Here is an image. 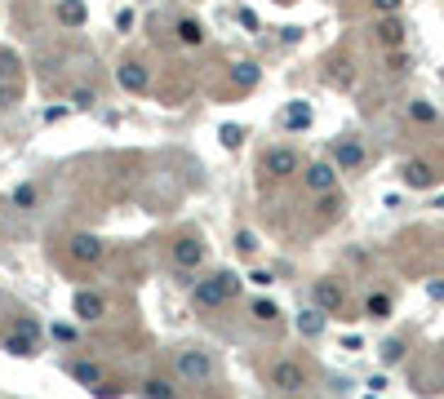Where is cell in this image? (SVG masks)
Instances as JSON below:
<instances>
[{"label": "cell", "instance_id": "obj_21", "mask_svg": "<svg viewBox=\"0 0 444 399\" xmlns=\"http://www.w3.org/2000/svg\"><path fill=\"white\" fill-rule=\"evenodd\" d=\"M365 311L373 315V320H387V315H391V297L387 293H373L369 302H365Z\"/></svg>", "mask_w": 444, "mask_h": 399}, {"label": "cell", "instance_id": "obj_19", "mask_svg": "<svg viewBox=\"0 0 444 399\" xmlns=\"http://www.w3.org/2000/svg\"><path fill=\"white\" fill-rule=\"evenodd\" d=\"M377 40H382V45H391V49H396V45L404 40V27H400L396 18H382V23H377Z\"/></svg>", "mask_w": 444, "mask_h": 399}, {"label": "cell", "instance_id": "obj_35", "mask_svg": "<svg viewBox=\"0 0 444 399\" xmlns=\"http://www.w3.org/2000/svg\"><path fill=\"white\" fill-rule=\"evenodd\" d=\"M436 209H444V195H440V200H436Z\"/></svg>", "mask_w": 444, "mask_h": 399}, {"label": "cell", "instance_id": "obj_36", "mask_svg": "<svg viewBox=\"0 0 444 399\" xmlns=\"http://www.w3.org/2000/svg\"><path fill=\"white\" fill-rule=\"evenodd\" d=\"M275 5H289V0H275Z\"/></svg>", "mask_w": 444, "mask_h": 399}, {"label": "cell", "instance_id": "obj_28", "mask_svg": "<svg viewBox=\"0 0 444 399\" xmlns=\"http://www.w3.org/2000/svg\"><path fill=\"white\" fill-rule=\"evenodd\" d=\"M93 103H98V98H93V89H76V93H72V107H76V111H89Z\"/></svg>", "mask_w": 444, "mask_h": 399}, {"label": "cell", "instance_id": "obj_4", "mask_svg": "<svg viewBox=\"0 0 444 399\" xmlns=\"http://www.w3.org/2000/svg\"><path fill=\"white\" fill-rule=\"evenodd\" d=\"M302 381H307V373H302L298 359H275L271 364V386L275 391H298Z\"/></svg>", "mask_w": 444, "mask_h": 399}, {"label": "cell", "instance_id": "obj_30", "mask_svg": "<svg viewBox=\"0 0 444 399\" xmlns=\"http://www.w3.org/2000/svg\"><path fill=\"white\" fill-rule=\"evenodd\" d=\"M236 244H240V253H254V248H258V236H254V231H240Z\"/></svg>", "mask_w": 444, "mask_h": 399}, {"label": "cell", "instance_id": "obj_18", "mask_svg": "<svg viewBox=\"0 0 444 399\" xmlns=\"http://www.w3.org/2000/svg\"><path fill=\"white\" fill-rule=\"evenodd\" d=\"M72 377L80 381V386H103V373H98V364H89V359H80V364H72Z\"/></svg>", "mask_w": 444, "mask_h": 399}, {"label": "cell", "instance_id": "obj_24", "mask_svg": "<svg viewBox=\"0 0 444 399\" xmlns=\"http://www.w3.org/2000/svg\"><path fill=\"white\" fill-rule=\"evenodd\" d=\"M9 76H18V54H13V49H0V80H9Z\"/></svg>", "mask_w": 444, "mask_h": 399}, {"label": "cell", "instance_id": "obj_31", "mask_svg": "<svg viewBox=\"0 0 444 399\" xmlns=\"http://www.w3.org/2000/svg\"><path fill=\"white\" fill-rule=\"evenodd\" d=\"M254 320H267V324H271V320H275V306H271V302H254Z\"/></svg>", "mask_w": 444, "mask_h": 399}, {"label": "cell", "instance_id": "obj_11", "mask_svg": "<svg viewBox=\"0 0 444 399\" xmlns=\"http://www.w3.org/2000/svg\"><path fill=\"white\" fill-rule=\"evenodd\" d=\"M72 311L80 315V320H103L107 302H103V297H98V293H85V289H80V293L72 297Z\"/></svg>", "mask_w": 444, "mask_h": 399}, {"label": "cell", "instance_id": "obj_1", "mask_svg": "<svg viewBox=\"0 0 444 399\" xmlns=\"http://www.w3.org/2000/svg\"><path fill=\"white\" fill-rule=\"evenodd\" d=\"M236 284H240V279H236L232 271H218V275H209V279H195L191 302H195V306H205V311H213V306H222L227 297L236 293Z\"/></svg>", "mask_w": 444, "mask_h": 399}, {"label": "cell", "instance_id": "obj_34", "mask_svg": "<svg viewBox=\"0 0 444 399\" xmlns=\"http://www.w3.org/2000/svg\"><path fill=\"white\" fill-rule=\"evenodd\" d=\"M426 293H431L436 302H440V297H444V284H440V279H431V284H426Z\"/></svg>", "mask_w": 444, "mask_h": 399}, {"label": "cell", "instance_id": "obj_22", "mask_svg": "<svg viewBox=\"0 0 444 399\" xmlns=\"http://www.w3.org/2000/svg\"><path fill=\"white\" fill-rule=\"evenodd\" d=\"M142 395H147V399H173V386H169L164 377H152V381L142 386Z\"/></svg>", "mask_w": 444, "mask_h": 399}, {"label": "cell", "instance_id": "obj_17", "mask_svg": "<svg viewBox=\"0 0 444 399\" xmlns=\"http://www.w3.org/2000/svg\"><path fill=\"white\" fill-rule=\"evenodd\" d=\"M258 76H262L258 62H236V66H232V85H236V89H254Z\"/></svg>", "mask_w": 444, "mask_h": 399}, {"label": "cell", "instance_id": "obj_29", "mask_svg": "<svg viewBox=\"0 0 444 399\" xmlns=\"http://www.w3.org/2000/svg\"><path fill=\"white\" fill-rule=\"evenodd\" d=\"M13 103H18V85L5 80V85H0V107H13Z\"/></svg>", "mask_w": 444, "mask_h": 399}, {"label": "cell", "instance_id": "obj_32", "mask_svg": "<svg viewBox=\"0 0 444 399\" xmlns=\"http://www.w3.org/2000/svg\"><path fill=\"white\" fill-rule=\"evenodd\" d=\"M129 27H134V9H120L116 13V31H129Z\"/></svg>", "mask_w": 444, "mask_h": 399}, {"label": "cell", "instance_id": "obj_13", "mask_svg": "<svg viewBox=\"0 0 444 399\" xmlns=\"http://www.w3.org/2000/svg\"><path fill=\"white\" fill-rule=\"evenodd\" d=\"M280 120H285V129H293V133H298V129H311V120H316V111H311V103H289Z\"/></svg>", "mask_w": 444, "mask_h": 399}, {"label": "cell", "instance_id": "obj_6", "mask_svg": "<svg viewBox=\"0 0 444 399\" xmlns=\"http://www.w3.org/2000/svg\"><path fill=\"white\" fill-rule=\"evenodd\" d=\"M173 262L183 266V271H195V266L205 262V244L195 240V236H178L173 240Z\"/></svg>", "mask_w": 444, "mask_h": 399}, {"label": "cell", "instance_id": "obj_15", "mask_svg": "<svg viewBox=\"0 0 444 399\" xmlns=\"http://www.w3.org/2000/svg\"><path fill=\"white\" fill-rule=\"evenodd\" d=\"M334 160H338V169H360V164H365V146L360 142H334Z\"/></svg>", "mask_w": 444, "mask_h": 399}, {"label": "cell", "instance_id": "obj_27", "mask_svg": "<svg viewBox=\"0 0 444 399\" xmlns=\"http://www.w3.org/2000/svg\"><path fill=\"white\" fill-rule=\"evenodd\" d=\"M218 138H222V146H240V142H244V129H240V125H222Z\"/></svg>", "mask_w": 444, "mask_h": 399}, {"label": "cell", "instance_id": "obj_25", "mask_svg": "<svg viewBox=\"0 0 444 399\" xmlns=\"http://www.w3.org/2000/svg\"><path fill=\"white\" fill-rule=\"evenodd\" d=\"M400 359H404V342H400V337L382 342V364H400Z\"/></svg>", "mask_w": 444, "mask_h": 399}, {"label": "cell", "instance_id": "obj_16", "mask_svg": "<svg viewBox=\"0 0 444 399\" xmlns=\"http://www.w3.org/2000/svg\"><path fill=\"white\" fill-rule=\"evenodd\" d=\"M298 332H302V337H320V332H324V311L320 306H307L298 315Z\"/></svg>", "mask_w": 444, "mask_h": 399}, {"label": "cell", "instance_id": "obj_10", "mask_svg": "<svg viewBox=\"0 0 444 399\" xmlns=\"http://www.w3.org/2000/svg\"><path fill=\"white\" fill-rule=\"evenodd\" d=\"M116 80H120V89H129V93H142L147 85H152V76H147L142 62H125L120 71H116Z\"/></svg>", "mask_w": 444, "mask_h": 399}, {"label": "cell", "instance_id": "obj_20", "mask_svg": "<svg viewBox=\"0 0 444 399\" xmlns=\"http://www.w3.org/2000/svg\"><path fill=\"white\" fill-rule=\"evenodd\" d=\"M178 40H183V45H200L205 40V27L195 23V18H183V23H178Z\"/></svg>", "mask_w": 444, "mask_h": 399}, {"label": "cell", "instance_id": "obj_3", "mask_svg": "<svg viewBox=\"0 0 444 399\" xmlns=\"http://www.w3.org/2000/svg\"><path fill=\"white\" fill-rule=\"evenodd\" d=\"M36 337H40V324L36 320H18V328H13L9 342H5V351H13V355H36Z\"/></svg>", "mask_w": 444, "mask_h": 399}, {"label": "cell", "instance_id": "obj_8", "mask_svg": "<svg viewBox=\"0 0 444 399\" xmlns=\"http://www.w3.org/2000/svg\"><path fill=\"white\" fill-rule=\"evenodd\" d=\"M400 173H404V182H409L414 191H426V187L436 182V164H426V160H404Z\"/></svg>", "mask_w": 444, "mask_h": 399}, {"label": "cell", "instance_id": "obj_5", "mask_svg": "<svg viewBox=\"0 0 444 399\" xmlns=\"http://www.w3.org/2000/svg\"><path fill=\"white\" fill-rule=\"evenodd\" d=\"M262 173H271V178H289V173H298V156H293L289 146H271V151L262 156Z\"/></svg>", "mask_w": 444, "mask_h": 399}, {"label": "cell", "instance_id": "obj_12", "mask_svg": "<svg viewBox=\"0 0 444 399\" xmlns=\"http://www.w3.org/2000/svg\"><path fill=\"white\" fill-rule=\"evenodd\" d=\"M58 23L62 27H85L89 23V9H85V0H58Z\"/></svg>", "mask_w": 444, "mask_h": 399}, {"label": "cell", "instance_id": "obj_26", "mask_svg": "<svg viewBox=\"0 0 444 399\" xmlns=\"http://www.w3.org/2000/svg\"><path fill=\"white\" fill-rule=\"evenodd\" d=\"M409 115H414L418 125H431V120H436V107H431V103H409Z\"/></svg>", "mask_w": 444, "mask_h": 399}, {"label": "cell", "instance_id": "obj_7", "mask_svg": "<svg viewBox=\"0 0 444 399\" xmlns=\"http://www.w3.org/2000/svg\"><path fill=\"white\" fill-rule=\"evenodd\" d=\"M67 253H72V262H80V266H93L98 258H103V240H98V236H72Z\"/></svg>", "mask_w": 444, "mask_h": 399}, {"label": "cell", "instance_id": "obj_33", "mask_svg": "<svg viewBox=\"0 0 444 399\" xmlns=\"http://www.w3.org/2000/svg\"><path fill=\"white\" fill-rule=\"evenodd\" d=\"M400 5H404V0H373V9H382V13H387V18H391V13H396Z\"/></svg>", "mask_w": 444, "mask_h": 399}, {"label": "cell", "instance_id": "obj_14", "mask_svg": "<svg viewBox=\"0 0 444 399\" xmlns=\"http://www.w3.org/2000/svg\"><path fill=\"white\" fill-rule=\"evenodd\" d=\"M316 306L329 315V311H342V289L334 279H316Z\"/></svg>", "mask_w": 444, "mask_h": 399}, {"label": "cell", "instance_id": "obj_23", "mask_svg": "<svg viewBox=\"0 0 444 399\" xmlns=\"http://www.w3.org/2000/svg\"><path fill=\"white\" fill-rule=\"evenodd\" d=\"M13 204H18V209H36V187H31V182L13 187Z\"/></svg>", "mask_w": 444, "mask_h": 399}, {"label": "cell", "instance_id": "obj_2", "mask_svg": "<svg viewBox=\"0 0 444 399\" xmlns=\"http://www.w3.org/2000/svg\"><path fill=\"white\" fill-rule=\"evenodd\" d=\"M178 377L191 381V386H205V381H213V355L200 351V346H191V351H178Z\"/></svg>", "mask_w": 444, "mask_h": 399}, {"label": "cell", "instance_id": "obj_9", "mask_svg": "<svg viewBox=\"0 0 444 399\" xmlns=\"http://www.w3.org/2000/svg\"><path fill=\"white\" fill-rule=\"evenodd\" d=\"M307 187L316 195H329L338 187V169H334V164H311V169H307Z\"/></svg>", "mask_w": 444, "mask_h": 399}]
</instances>
